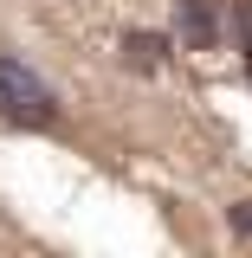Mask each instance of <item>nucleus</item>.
Segmentation results:
<instances>
[{
    "label": "nucleus",
    "mask_w": 252,
    "mask_h": 258,
    "mask_svg": "<svg viewBox=\"0 0 252 258\" xmlns=\"http://www.w3.org/2000/svg\"><path fill=\"white\" fill-rule=\"evenodd\" d=\"M0 116L20 123V129H52L59 123V91H52L32 64L7 58V52H0Z\"/></svg>",
    "instance_id": "1"
},
{
    "label": "nucleus",
    "mask_w": 252,
    "mask_h": 258,
    "mask_svg": "<svg viewBox=\"0 0 252 258\" xmlns=\"http://www.w3.org/2000/svg\"><path fill=\"white\" fill-rule=\"evenodd\" d=\"M226 220H233V232H239V239H252V200H239Z\"/></svg>",
    "instance_id": "2"
}]
</instances>
